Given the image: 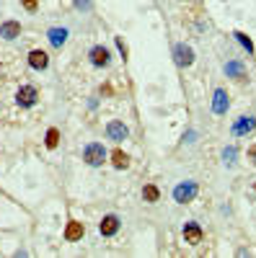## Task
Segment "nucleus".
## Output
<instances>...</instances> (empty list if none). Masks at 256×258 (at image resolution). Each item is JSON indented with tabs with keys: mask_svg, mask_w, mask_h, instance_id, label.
<instances>
[{
	"mask_svg": "<svg viewBox=\"0 0 256 258\" xmlns=\"http://www.w3.org/2000/svg\"><path fill=\"white\" fill-rule=\"evenodd\" d=\"M236 155H238V150L233 147V145L225 147V150H223V163H225V165H236Z\"/></svg>",
	"mask_w": 256,
	"mask_h": 258,
	"instance_id": "obj_18",
	"label": "nucleus"
},
{
	"mask_svg": "<svg viewBox=\"0 0 256 258\" xmlns=\"http://www.w3.org/2000/svg\"><path fill=\"white\" fill-rule=\"evenodd\" d=\"M174 59L179 68H189L191 62H194V49H191L189 44H176L174 47Z\"/></svg>",
	"mask_w": 256,
	"mask_h": 258,
	"instance_id": "obj_10",
	"label": "nucleus"
},
{
	"mask_svg": "<svg viewBox=\"0 0 256 258\" xmlns=\"http://www.w3.org/2000/svg\"><path fill=\"white\" fill-rule=\"evenodd\" d=\"M114 41H117V47H119V52H122V57L127 59V44L122 41V36H114Z\"/></svg>",
	"mask_w": 256,
	"mask_h": 258,
	"instance_id": "obj_22",
	"label": "nucleus"
},
{
	"mask_svg": "<svg viewBox=\"0 0 256 258\" xmlns=\"http://www.w3.org/2000/svg\"><path fill=\"white\" fill-rule=\"evenodd\" d=\"M228 109H230V98H228V91H223V88H215V93H212V111H215L218 116H223V114H228Z\"/></svg>",
	"mask_w": 256,
	"mask_h": 258,
	"instance_id": "obj_7",
	"label": "nucleus"
},
{
	"mask_svg": "<svg viewBox=\"0 0 256 258\" xmlns=\"http://www.w3.org/2000/svg\"><path fill=\"white\" fill-rule=\"evenodd\" d=\"M184 240L189 245H199L202 243V227L197 222H186L184 225Z\"/></svg>",
	"mask_w": 256,
	"mask_h": 258,
	"instance_id": "obj_11",
	"label": "nucleus"
},
{
	"mask_svg": "<svg viewBox=\"0 0 256 258\" xmlns=\"http://www.w3.org/2000/svg\"><path fill=\"white\" fill-rule=\"evenodd\" d=\"M29 68L36 70V73L47 70V68H49V54H47L44 49H31V52H29Z\"/></svg>",
	"mask_w": 256,
	"mask_h": 258,
	"instance_id": "obj_8",
	"label": "nucleus"
},
{
	"mask_svg": "<svg viewBox=\"0 0 256 258\" xmlns=\"http://www.w3.org/2000/svg\"><path fill=\"white\" fill-rule=\"evenodd\" d=\"M248 160L256 165V145H253V147H248Z\"/></svg>",
	"mask_w": 256,
	"mask_h": 258,
	"instance_id": "obj_24",
	"label": "nucleus"
},
{
	"mask_svg": "<svg viewBox=\"0 0 256 258\" xmlns=\"http://www.w3.org/2000/svg\"><path fill=\"white\" fill-rule=\"evenodd\" d=\"M256 129V119L253 116H241L236 124H233V135L236 137H241V135H248V132H253Z\"/></svg>",
	"mask_w": 256,
	"mask_h": 258,
	"instance_id": "obj_13",
	"label": "nucleus"
},
{
	"mask_svg": "<svg viewBox=\"0 0 256 258\" xmlns=\"http://www.w3.org/2000/svg\"><path fill=\"white\" fill-rule=\"evenodd\" d=\"M0 36H3L6 41L18 39L21 36V24L18 21H3V24H0Z\"/></svg>",
	"mask_w": 256,
	"mask_h": 258,
	"instance_id": "obj_12",
	"label": "nucleus"
},
{
	"mask_svg": "<svg viewBox=\"0 0 256 258\" xmlns=\"http://www.w3.org/2000/svg\"><path fill=\"white\" fill-rule=\"evenodd\" d=\"M88 57H91V64H93V68H109V62H112V54H109V49H106L104 44L91 47Z\"/></svg>",
	"mask_w": 256,
	"mask_h": 258,
	"instance_id": "obj_6",
	"label": "nucleus"
},
{
	"mask_svg": "<svg viewBox=\"0 0 256 258\" xmlns=\"http://www.w3.org/2000/svg\"><path fill=\"white\" fill-rule=\"evenodd\" d=\"M112 163L117 170H124L127 165H130V158H127V153H122V150H114L112 153Z\"/></svg>",
	"mask_w": 256,
	"mask_h": 258,
	"instance_id": "obj_16",
	"label": "nucleus"
},
{
	"mask_svg": "<svg viewBox=\"0 0 256 258\" xmlns=\"http://www.w3.org/2000/svg\"><path fill=\"white\" fill-rule=\"evenodd\" d=\"M21 3H24L26 11H36V0H21Z\"/></svg>",
	"mask_w": 256,
	"mask_h": 258,
	"instance_id": "obj_23",
	"label": "nucleus"
},
{
	"mask_svg": "<svg viewBox=\"0 0 256 258\" xmlns=\"http://www.w3.org/2000/svg\"><path fill=\"white\" fill-rule=\"evenodd\" d=\"M73 3H75L78 11H91L93 8V0H73Z\"/></svg>",
	"mask_w": 256,
	"mask_h": 258,
	"instance_id": "obj_21",
	"label": "nucleus"
},
{
	"mask_svg": "<svg viewBox=\"0 0 256 258\" xmlns=\"http://www.w3.org/2000/svg\"><path fill=\"white\" fill-rule=\"evenodd\" d=\"M106 147L101 145V142H88L83 147V160L88 163L91 168H98V165H104V160H106Z\"/></svg>",
	"mask_w": 256,
	"mask_h": 258,
	"instance_id": "obj_1",
	"label": "nucleus"
},
{
	"mask_svg": "<svg viewBox=\"0 0 256 258\" xmlns=\"http://www.w3.org/2000/svg\"><path fill=\"white\" fill-rule=\"evenodd\" d=\"M57 142H60V129H55V126H52L49 132H47V147H49V150H55V147H57Z\"/></svg>",
	"mask_w": 256,
	"mask_h": 258,
	"instance_id": "obj_20",
	"label": "nucleus"
},
{
	"mask_svg": "<svg viewBox=\"0 0 256 258\" xmlns=\"http://www.w3.org/2000/svg\"><path fill=\"white\" fill-rule=\"evenodd\" d=\"M223 70H225V75H228V78H243V64H241V62H236V59L228 62Z\"/></svg>",
	"mask_w": 256,
	"mask_h": 258,
	"instance_id": "obj_17",
	"label": "nucleus"
},
{
	"mask_svg": "<svg viewBox=\"0 0 256 258\" xmlns=\"http://www.w3.org/2000/svg\"><path fill=\"white\" fill-rule=\"evenodd\" d=\"M142 199H145L147 204H156V202L161 199V191H158V186H153V183H147V186L142 188Z\"/></svg>",
	"mask_w": 256,
	"mask_h": 258,
	"instance_id": "obj_15",
	"label": "nucleus"
},
{
	"mask_svg": "<svg viewBox=\"0 0 256 258\" xmlns=\"http://www.w3.org/2000/svg\"><path fill=\"white\" fill-rule=\"evenodd\" d=\"M68 36H70V31L65 29V26H52L49 31H47V39H49V44L55 47V49H62L68 44Z\"/></svg>",
	"mask_w": 256,
	"mask_h": 258,
	"instance_id": "obj_9",
	"label": "nucleus"
},
{
	"mask_svg": "<svg viewBox=\"0 0 256 258\" xmlns=\"http://www.w3.org/2000/svg\"><path fill=\"white\" fill-rule=\"evenodd\" d=\"M83 232H85L83 222H78V220H70V222H68V227H65V240L75 243V240H80V238H83Z\"/></svg>",
	"mask_w": 256,
	"mask_h": 258,
	"instance_id": "obj_14",
	"label": "nucleus"
},
{
	"mask_svg": "<svg viewBox=\"0 0 256 258\" xmlns=\"http://www.w3.org/2000/svg\"><path fill=\"white\" fill-rule=\"evenodd\" d=\"M233 36H236V39L241 41V47H243V49H246L248 54H253V41H251V39H248L246 34H241V31H236V34H233Z\"/></svg>",
	"mask_w": 256,
	"mask_h": 258,
	"instance_id": "obj_19",
	"label": "nucleus"
},
{
	"mask_svg": "<svg viewBox=\"0 0 256 258\" xmlns=\"http://www.w3.org/2000/svg\"><path fill=\"white\" fill-rule=\"evenodd\" d=\"M39 98V91L34 88V85H21V88L16 91V103L24 106V109H31V106L36 103Z\"/></svg>",
	"mask_w": 256,
	"mask_h": 258,
	"instance_id": "obj_3",
	"label": "nucleus"
},
{
	"mask_svg": "<svg viewBox=\"0 0 256 258\" xmlns=\"http://www.w3.org/2000/svg\"><path fill=\"white\" fill-rule=\"evenodd\" d=\"M197 194H199V186H197L194 181H181V183L174 188V202H176V204H189V202L197 199Z\"/></svg>",
	"mask_w": 256,
	"mask_h": 258,
	"instance_id": "obj_2",
	"label": "nucleus"
},
{
	"mask_svg": "<svg viewBox=\"0 0 256 258\" xmlns=\"http://www.w3.org/2000/svg\"><path fill=\"white\" fill-rule=\"evenodd\" d=\"M106 137L114 140V142H122V140L130 137V126H127L124 121H119V119H112L109 124H106Z\"/></svg>",
	"mask_w": 256,
	"mask_h": 258,
	"instance_id": "obj_4",
	"label": "nucleus"
},
{
	"mask_svg": "<svg viewBox=\"0 0 256 258\" xmlns=\"http://www.w3.org/2000/svg\"><path fill=\"white\" fill-rule=\"evenodd\" d=\"M119 227H122L119 214H104V220L98 222V232L104 235V238H112V235H117Z\"/></svg>",
	"mask_w": 256,
	"mask_h": 258,
	"instance_id": "obj_5",
	"label": "nucleus"
}]
</instances>
